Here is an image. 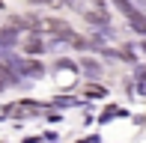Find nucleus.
I'll return each instance as SVG.
<instances>
[{"label":"nucleus","mask_w":146,"mask_h":143,"mask_svg":"<svg viewBox=\"0 0 146 143\" xmlns=\"http://www.w3.org/2000/svg\"><path fill=\"white\" fill-rule=\"evenodd\" d=\"M137 81L146 83V66H143V69H137Z\"/></svg>","instance_id":"10"},{"label":"nucleus","mask_w":146,"mask_h":143,"mask_svg":"<svg viewBox=\"0 0 146 143\" xmlns=\"http://www.w3.org/2000/svg\"><path fill=\"white\" fill-rule=\"evenodd\" d=\"M84 95H87V99H104V95H108V89H104V87H96V83H90V87L84 89Z\"/></svg>","instance_id":"7"},{"label":"nucleus","mask_w":146,"mask_h":143,"mask_svg":"<svg viewBox=\"0 0 146 143\" xmlns=\"http://www.w3.org/2000/svg\"><path fill=\"white\" fill-rule=\"evenodd\" d=\"M81 69L87 72L90 77H98V75H102V63H96V60H90V57H84V60H81Z\"/></svg>","instance_id":"6"},{"label":"nucleus","mask_w":146,"mask_h":143,"mask_svg":"<svg viewBox=\"0 0 146 143\" xmlns=\"http://www.w3.org/2000/svg\"><path fill=\"white\" fill-rule=\"evenodd\" d=\"M42 27L48 30V33H54V36H60V39H66L72 33L69 27H66V21H57V18H48V21H42Z\"/></svg>","instance_id":"3"},{"label":"nucleus","mask_w":146,"mask_h":143,"mask_svg":"<svg viewBox=\"0 0 146 143\" xmlns=\"http://www.w3.org/2000/svg\"><path fill=\"white\" fill-rule=\"evenodd\" d=\"M128 24H131V30H134V33H143L146 36V15H143V12H131V15H128Z\"/></svg>","instance_id":"4"},{"label":"nucleus","mask_w":146,"mask_h":143,"mask_svg":"<svg viewBox=\"0 0 146 143\" xmlns=\"http://www.w3.org/2000/svg\"><path fill=\"white\" fill-rule=\"evenodd\" d=\"M113 3H116V9H119V12H122V15H125V18H128V15H131V12H134V6H131V3H128V0H113Z\"/></svg>","instance_id":"8"},{"label":"nucleus","mask_w":146,"mask_h":143,"mask_svg":"<svg viewBox=\"0 0 146 143\" xmlns=\"http://www.w3.org/2000/svg\"><path fill=\"white\" fill-rule=\"evenodd\" d=\"M18 42V27H6L0 30V48H9V45Z\"/></svg>","instance_id":"5"},{"label":"nucleus","mask_w":146,"mask_h":143,"mask_svg":"<svg viewBox=\"0 0 146 143\" xmlns=\"http://www.w3.org/2000/svg\"><path fill=\"white\" fill-rule=\"evenodd\" d=\"M12 66L15 69H21L27 77H42V63H36V60H12Z\"/></svg>","instance_id":"2"},{"label":"nucleus","mask_w":146,"mask_h":143,"mask_svg":"<svg viewBox=\"0 0 146 143\" xmlns=\"http://www.w3.org/2000/svg\"><path fill=\"white\" fill-rule=\"evenodd\" d=\"M81 143H102L98 137H87V140H81Z\"/></svg>","instance_id":"11"},{"label":"nucleus","mask_w":146,"mask_h":143,"mask_svg":"<svg viewBox=\"0 0 146 143\" xmlns=\"http://www.w3.org/2000/svg\"><path fill=\"white\" fill-rule=\"evenodd\" d=\"M21 48L27 51V54H42L45 42H42V36H39V30H27V33L21 36Z\"/></svg>","instance_id":"1"},{"label":"nucleus","mask_w":146,"mask_h":143,"mask_svg":"<svg viewBox=\"0 0 146 143\" xmlns=\"http://www.w3.org/2000/svg\"><path fill=\"white\" fill-rule=\"evenodd\" d=\"M12 81H15V77H12L9 72H6V66H0V89H3L6 83H12Z\"/></svg>","instance_id":"9"},{"label":"nucleus","mask_w":146,"mask_h":143,"mask_svg":"<svg viewBox=\"0 0 146 143\" xmlns=\"http://www.w3.org/2000/svg\"><path fill=\"white\" fill-rule=\"evenodd\" d=\"M0 6H3V0H0Z\"/></svg>","instance_id":"12"}]
</instances>
